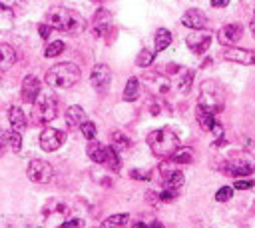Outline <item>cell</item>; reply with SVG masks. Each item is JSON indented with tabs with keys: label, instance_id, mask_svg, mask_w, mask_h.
I'll list each match as a JSON object with an SVG mask.
<instances>
[{
	"label": "cell",
	"instance_id": "6da1fadb",
	"mask_svg": "<svg viewBox=\"0 0 255 228\" xmlns=\"http://www.w3.org/2000/svg\"><path fill=\"white\" fill-rule=\"evenodd\" d=\"M46 20H48L50 26H52V30H60V32H68V34H80L88 26L86 20L76 10H70V8H64V6L52 8L48 12Z\"/></svg>",
	"mask_w": 255,
	"mask_h": 228
},
{
	"label": "cell",
	"instance_id": "7a4b0ae2",
	"mask_svg": "<svg viewBox=\"0 0 255 228\" xmlns=\"http://www.w3.org/2000/svg\"><path fill=\"white\" fill-rule=\"evenodd\" d=\"M197 106L208 110L212 114H218L225 106V92L223 88L216 80H203L199 84V96H197Z\"/></svg>",
	"mask_w": 255,
	"mask_h": 228
},
{
	"label": "cell",
	"instance_id": "3957f363",
	"mask_svg": "<svg viewBox=\"0 0 255 228\" xmlns=\"http://www.w3.org/2000/svg\"><path fill=\"white\" fill-rule=\"evenodd\" d=\"M147 144L156 156H160V158L168 156L170 158L180 148V138H178V134L170 128H158V130L147 134Z\"/></svg>",
	"mask_w": 255,
	"mask_h": 228
},
{
	"label": "cell",
	"instance_id": "277c9868",
	"mask_svg": "<svg viewBox=\"0 0 255 228\" xmlns=\"http://www.w3.org/2000/svg\"><path fill=\"white\" fill-rule=\"evenodd\" d=\"M80 78H82V72L72 62H60L46 72V84L52 88H70L78 84Z\"/></svg>",
	"mask_w": 255,
	"mask_h": 228
},
{
	"label": "cell",
	"instance_id": "5b68a950",
	"mask_svg": "<svg viewBox=\"0 0 255 228\" xmlns=\"http://www.w3.org/2000/svg\"><path fill=\"white\" fill-rule=\"evenodd\" d=\"M36 106H34V120L38 124H48L52 122L58 114V98L52 96V94H38V98L34 100Z\"/></svg>",
	"mask_w": 255,
	"mask_h": 228
},
{
	"label": "cell",
	"instance_id": "8992f818",
	"mask_svg": "<svg viewBox=\"0 0 255 228\" xmlns=\"http://www.w3.org/2000/svg\"><path fill=\"white\" fill-rule=\"evenodd\" d=\"M26 176L36 184H46V182L54 178V168L46 160H32L26 168Z\"/></svg>",
	"mask_w": 255,
	"mask_h": 228
},
{
	"label": "cell",
	"instance_id": "52a82bcc",
	"mask_svg": "<svg viewBox=\"0 0 255 228\" xmlns=\"http://www.w3.org/2000/svg\"><path fill=\"white\" fill-rule=\"evenodd\" d=\"M66 142V132L58 128H46L40 134V148L44 152H54Z\"/></svg>",
	"mask_w": 255,
	"mask_h": 228
},
{
	"label": "cell",
	"instance_id": "ba28073f",
	"mask_svg": "<svg viewBox=\"0 0 255 228\" xmlns=\"http://www.w3.org/2000/svg\"><path fill=\"white\" fill-rule=\"evenodd\" d=\"M110 80H112V70L108 64H96L90 72V82L92 86L98 90V92H106L108 86H110Z\"/></svg>",
	"mask_w": 255,
	"mask_h": 228
},
{
	"label": "cell",
	"instance_id": "9c48e42d",
	"mask_svg": "<svg viewBox=\"0 0 255 228\" xmlns=\"http://www.w3.org/2000/svg\"><path fill=\"white\" fill-rule=\"evenodd\" d=\"M185 42H187V48L193 54H203L210 48V44H212V34L203 32V30H193L191 34H187Z\"/></svg>",
	"mask_w": 255,
	"mask_h": 228
},
{
	"label": "cell",
	"instance_id": "30bf717a",
	"mask_svg": "<svg viewBox=\"0 0 255 228\" xmlns=\"http://www.w3.org/2000/svg\"><path fill=\"white\" fill-rule=\"evenodd\" d=\"M243 36V28L241 24H225L218 30V42L223 44V46H235L239 42V38Z\"/></svg>",
	"mask_w": 255,
	"mask_h": 228
},
{
	"label": "cell",
	"instance_id": "8fae6325",
	"mask_svg": "<svg viewBox=\"0 0 255 228\" xmlns=\"http://www.w3.org/2000/svg\"><path fill=\"white\" fill-rule=\"evenodd\" d=\"M223 58L229 60V62L245 64V66H255V50H245V48L229 46V48L223 52Z\"/></svg>",
	"mask_w": 255,
	"mask_h": 228
},
{
	"label": "cell",
	"instance_id": "7c38bea8",
	"mask_svg": "<svg viewBox=\"0 0 255 228\" xmlns=\"http://www.w3.org/2000/svg\"><path fill=\"white\" fill-rule=\"evenodd\" d=\"M182 24L191 28V30H206L208 28V16L197 8H191L182 16Z\"/></svg>",
	"mask_w": 255,
	"mask_h": 228
},
{
	"label": "cell",
	"instance_id": "4fadbf2b",
	"mask_svg": "<svg viewBox=\"0 0 255 228\" xmlns=\"http://www.w3.org/2000/svg\"><path fill=\"white\" fill-rule=\"evenodd\" d=\"M110 26H112V14L108 10H104V8H100L94 14V18H92V30H94V34L96 36H104Z\"/></svg>",
	"mask_w": 255,
	"mask_h": 228
},
{
	"label": "cell",
	"instance_id": "5bb4252c",
	"mask_svg": "<svg viewBox=\"0 0 255 228\" xmlns=\"http://www.w3.org/2000/svg\"><path fill=\"white\" fill-rule=\"evenodd\" d=\"M40 94V80L36 76H26L22 82V98L26 102H34Z\"/></svg>",
	"mask_w": 255,
	"mask_h": 228
},
{
	"label": "cell",
	"instance_id": "9a60e30c",
	"mask_svg": "<svg viewBox=\"0 0 255 228\" xmlns=\"http://www.w3.org/2000/svg\"><path fill=\"white\" fill-rule=\"evenodd\" d=\"M66 126L68 128H72V130H76V128H80L84 122H86V112H84V108L82 106H70L68 110H66Z\"/></svg>",
	"mask_w": 255,
	"mask_h": 228
},
{
	"label": "cell",
	"instance_id": "2e32d148",
	"mask_svg": "<svg viewBox=\"0 0 255 228\" xmlns=\"http://www.w3.org/2000/svg\"><path fill=\"white\" fill-rule=\"evenodd\" d=\"M16 62V52L12 46L0 42V74H4L8 68H12V64Z\"/></svg>",
	"mask_w": 255,
	"mask_h": 228
},
{
	"label": "cell",
	"instance_id": "e0dca14e",
	"mask_svg": "<svg viewBox=\"0 0 255 228\" xmlns=\"http://www.w3.org/2000/svg\"><path fill=\"white\" fill-rule=\"evenodd\" d=\"M221 168H223L225 174H231V176H247V174L253 172V166H251V164H247V162H237V160L225 162Z\"/></svg>",
	"mask_w": 255,
	"mask_h": 228
},
{
	"label": "cell",
	"instance_id": "ac0fdd59",
	"mask_svg": "<svg viewBox=\"0 0 255 228\" xmlns=\"http://www.w3.org/2000/svg\"><path fill=\"white\" fill-rule=\"evenodd\" d=\"M106 154H108V146L100 144V142H90V146H88V156H90L96 164H104Z\"/></svg>",
	"mask_w": 255,
	"mask_h": 228
},
{
	"label": "cell",
	"instance_id": "d6986e66",
	"mask_svg": "<svg viewBox=\"0 0 255 228\" xmlns=\"http://www.w3.org/2000/svg\"><path fill=\"white\" fill-rule=\"evenodd\" d=\"M140 90H142V84H140V78L132 76L124 88V100L126 102H134L138 96H140Z\"/></svg>",
	"mask_w": 255,
	"mask_h": 228
},
{
	"label": "cell",
	"instance_id": "ffe728a7",
	"mask_svg": "<svg viewBox=\"0 0 255 228\" xmlns=\"http://www.w3.org/2000/svg\"><path fill=\"white\" fill-rule=\"evenodd\" d=\"M8 120H10L12 128H14L16 132H20V130L26 128V116H24L22 108H18V106H12V108L8 110Z\"/></svg>",
	"mask_w": 255,
	"mask_h": 228
},
{
	"label": "cell",
	"instance_id": "44dd1931",
	"mask_svg": "<svg viewBox=\"0 0 255 228\" xmlns=\"http://www.w3.org/2000/svg\"><path fill=\"white\" fill-rule=\"evenodd\" d=\"M151 84H149V88H154L156 92H160V94H164V92H168L170 90V80L168 78H164L162 74H158V72H154V74H147L146 76Z\"/></svg>",
	"mask_w": 255,
	"mask_h": 228
},
{
	"label": "cell",
	"instance_id": "7402d4cb",
	"mask_svg": "<svg viewBox=\"0 0 255 228\" xmlns=\"http://www.w3.org/2000/svg\"><path fill=\"white\" fill-rule=\"evenodd\" d=\"M172 44V32L168 28H158L156 30V52L166 50Z\"/></svg>",
	"mask_w": 255,
	"mask_h": 228
},
{
	"label": "cell",
	"instance_id": "603a6c76",
	"mask_svg": "<svg viewBox=\"0 0 255 228\" xmlns=\"http://www.w3.org/2000/svg\"><path fill=\"white\" fill-rule=\"evenodd\" d=\"M166 180V188H174V190H180L182 186H183V180H185V176H183V172L182 170H174L170 176H166L164 178Z\"/></svg>",
	"mask_w": 255,
	"mask_h": 228
},
{
	"label": "cell",
	"instance_id": "cb8c5ba5",
	"mask_svg": "<svg viewBox=\"0 0 255 228\" xmlns=\"http://www.w3.org/2000/svg\"><path fill=\"white\" fill-rule=\"evenodd\" d=\"M197 122L206 128V130H212L218 122H216V114H212V112H208V110H203V108H199L197 106Z\"/></svg>",
	"mask_w": 255,
	"mask_h": 228
},
{
	"label": "cell",
	"instance_id": "d4e9b609",
	"mask_svg": "<svg viewBox=\"0 0 255 228\" xmlns=\"http://www.w3.org/2000/svg\"><path fill=\"white\" fill-rule=\"evenodd\" d=\"M104 166H108L110 170L118 172L122 168V162H120V154L114 146H108V154H106V160H104Z\"/></svg>",
	"mask_w": 255,
	"mask_h": 228
},
{
	"label": "cell",
	"instance_id": "484cf974",
	"mask_svg": "<svg viewBox=\"0 0 255 228\" xmlns=\"http://www.w3.org/2000/svg\"><path fill=\"white\" fill-rule=\"evenodd\" d=\"M170 158L176 164H191L193 162V152L189 148H178Z\"/></svg>",
	"mask_w": 255,
	"mask_h": 228
},
{
	"label": "cell",
	"instance_id": "4316f807",
	"mask_svg": "<svg viewBox=\"0 0 255 228\" xmlns=\"http://www.w3.org/2000/svg\"><path fill=\"white\" fill-rule=\"evenodd\" d=\"M126 222H128V214H114L102 222L100 228H124Z\"/></svg>",
	"mask_w": 255,
	"mask_h": 228
},
{
	"label": "cell",
	"instance_id": "83f0119b",
	"mask_svg": "<svg viewBox=\"0 0 255 228\" xmlns=\"http://www.w3.org/2000/svg\"><path fill=\"white\" fill-rule=\"evenodd\" d=\"M62 52H64V42H62V40H54V42H50L48 46H46V50H44L46 58H54V56H60Z\"/></svg>",
	"mask_w": 255,
	"mask_h": 228
},
{
	"label": "cell",
	"instance_id": "f1b7e54d",
	"mask_svg": "<svg viewBox=\"0 0 255 228\" xmlns=\"http://www.w3.org/2000/svg\"><path fill=\"white\" fill-rule=\"evenodd\" d=\"M154 58H156V52H151V50H142V52L138 54V58H136V64L142 66V68H147V66H151Z\"/></svg>",
	"mask_w": 255,
	"mask_h": 228
},
{
	"label": "cell",
	"instance_id": "f546056e",
	"mask_svg": "<svg viewBox=\"0 0 255 228\" xmlns=\"http://www.w3.org/2000/svg\"><path fill=\"white\" fill-rule=\"evenodd\" d=\"M112 142H114V148H116V150H126V148H130V140H128V136H124L122 132H114Z\"/></svg>",
	"mask_w": 255,
	"mask_h": 228
},
{
	"label": "cell",
	"instance_id": "4dcf8cb0",
	"mask_svg": "<svg viewBox=\"0 0 255 228\" xmlns=\"http://www.w3.org/2000/svg\"><path fill=\"white\" fill-rule=\"evenodd\" d=\"M8 148H12L14 152H18L22 148V136H20V132H16V130L8 132Z\"/></svg>",
	"mask_w": 255,
	"mask_h": 228
},
{
	"label": "cell",
	"instance_id": "1f68e13d",
	"mask_svg": "<svg viewBox=\"0 0 255 228\" xmlns=\"http://www.w3.org/2000/svg\"><path fill=\"white\" fill-rule=\"evenodd\" d=\"M80 130H82V136H84L86 140H94V138H96V124H94V122L86 120V122L80 126Z\"/></svg>",
	"mask_w": 255,
	"mask_h": 228
},
{
	"label": "cell",
	"instance_id": "d6a6232c",
	"mask_svg": "<svg viewBox=\"0 0 255 228\" xmlns=\"http://www.w3.org/2000/svg\"><path fill=\"white\" fill-rule=\"evenodd\" d=\"M191 80H193V70H185L183 72V78L180 80V90L183 94L189 92V88H191Z\"/></svg>",
	"mask_w": 255,
	"mask_h": 228
},
{
	"label": "cell",
	"instance_id": "836d02e7",
	"mask_svg": "<svg viewBox=\"0 0 255 228\" xmlns=\"http://www.w3.org/2000/svg\"><path fill=\"white\" fill-rule=\"evenodd\" d=\"M231 196H233V188H231V186H221V188L216 192V200H218V202H227Z\"/></svg>",
	"mask_w": 255,
	"mask_h": 228
},
{
	"label": "cell",
	"instance_id": "e575fe53",
	"mask_svg": "<svg viewBox=\"0 0 255 228\" xmlns=\"http://www.w3.org/2000/svg\"><path fill=\"white\" fill-rule=\"evenodd\" d=\"M130 174H132V178H136V180H149V178H151V168H136V170H132Z\"/></svg>",
	"mask_w": 255,
	"mask_h": 228
},
{
	"label": "cell",
	"instance_id": "d590c367",
	"mask_svg": "<svg viewBox=\"0 0 255 228\" xmlns=\"http://www.w3.org/2000/svg\"><path fill=\"white\" fill-rule=\"evenodd\" d=\"M178 194H180V190H174V188H166L162 194H160V200L162 202H174L176 198H178Z\"/></svg>",
	"mask_w": 255,
	"mask_h": 228
},
{
	"label": "cell",
	"instance_id": "8d00e7d4",
	"mask_svg": "<svg viewBox=\"0 0 255 228\" xmlns=\"http://www.w3.org/2000/svg\"><path fill=\"white\" fill-rule=\"evenodd\" d=\"M24 0H0V8L4 10H12V8H18Z\"/></svg>",
	"mask_w": 255,
	"mask_h": 228
},
{
	"label": "cell",
	"instance_id": "74e56055",
	"mask_svg": "<svg viewBox=\"0 0 255 228\" xmlns=\"http://www.w3.org/2000/svg\"><path fill=\"white\" fill-rule=\"evenodd\" d=\"M58 228H84V220H80V218H72V220H66L64 224H60Z\"/></svg>",
	"mask_w": 255,
	"mask_h": 228
},
{
	"label": "cell",
	"instance_id": "f35d334b",
	"mask_svg": "<svg viewBox=\"0 0 255 228\" xmlns=\"http://www.w3.org/2000/svg\"><path fill=\"white\" fill-rule=\"evenodd\" d=\"M253 186H255V180H237L233 188H237V190H245V188H253Z\"/></svg>",
	"mask_w": 255,
	"mask_h": 228
},
{
	"label": "cell",
	"instance_id": "ab89813d",
	"mask_svg": "<svg viewBox=\"0 0 255 228\" xmlns=\"http://www.w3.org/2000/svg\"><path fill=\"white\" fill-rule=\"evenodd\" d=\"M38 32H40V36H42L44 40H48L50 32H52V26H50V24H40V26H38Z\"/></svg>",
	"mask_w": 255,
	"mask_h": 228
},
{
	"label": "cell",
	"instance_id": "60d3db41",
	"mask_svg": "<svg viewBox=\"0 0 255 228\" xmlns=\"http://www.w3.org/2000/svg\"><path fill=\"white\" fill-rule=\"evenodd\" d=\"M0 146H8V132L0 126Z\"/></svg>",
	"mask_w": 255,
	"mask_h": 228
},
{
	"label": "cell",
	"instance_id": "b9f144b4",
	"mask_svg": "<svg viewBox=\"0 0 255 228\" xmlns=\"http://www.w3.org/2000/svg\"><path fill=\"white\" fill-rule=\"evenodd\" d=\"M212 4H214L216 8H225V6L229 4V0H212Z\"/></svg>",
	"mask_w": 255,
	"mask_h": 228
},
{
	"label": "cell",
	"instance_id": "7bdbcfd3",
	"mask_svg": "<svg viewBox=\"0 0 255 228\" xmlns=\"http://www.w3.org/2000/svg\"><path fill=\"white\" fill-rule=\"evenodd\" d=\"M249 30H251V34L255 36V18H253V20L249 22Z\"/></svg>",
	"mask_w": 255,
	"mask_h": 228
},
{
	"label": "cell",
	"instance_id": "ee69618b",
	"mask_svg": "<svg viewBox=\"0 0 255 228\" xmlns=\"http://www.w3.org/2000/svg\"><path fill=\"white\" fill-rule=\"evenodd\" d=\"M96 2H102V0H96Z\"/></svg>",
	"mask_w": 255,
	"mask_h": 228
}]
</instances>
